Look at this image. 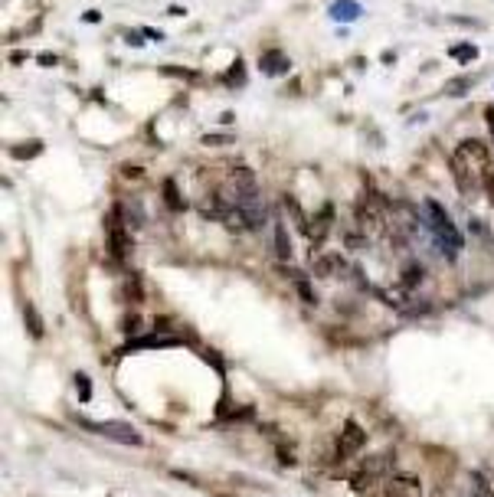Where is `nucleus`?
Here are the masks:
<instances>
[{"label": "nucleus", "instance_id": "obj_3", "mask_svg": "<svg viewBox=\"0 0 494 497\" xmlns=\"http://www.w3.org/2000/svg\"><path fill=\"white\" fill-rule=\"evenodd\" d=\"M387 232L393 236L396 246H406L409 239H416L419 232V216H416V210L406 203H393L387 213Z\"/></svg>", "mask_w": 494, "mask_h": 497}, {"label": "nucleus", "instance_id": "obj_8", "mask_svg": "<svg viewBox=\"0 0 494 497\" xmlns=\"http://www.w3.org/2000/svg\"><path fill=\"white\" fill-rule=\"evenodd\" d=\"M331 226H334V206H331V203H324L321 210H318V216L308 219L304 239H311V246H318V242H324V239H327Z\"/></svg>", "mask_w": 494, "mask_h": 497}, {"label": "nucleus", "instance_id": "obj_15", "mask_svg": "<svg viewBox=\"0 0 494 497\" xmlns=\"http://www.w3.org/2000/svg\"><path fill=\"white\" fill-rule=\"evenodd\" d=\"M275 252H279L281 262H291V239H288V229L281 223L275 226Z\"/></svg>", "mask_w": 494, "mask_h": 497}, {"label": "nucleus", "instance_id": "obj_11", "mask_svg": "<svg viewBox=\"0 0 494 497\" xmlns=\"http://www.w3.org/2000/svg\"><path fill=\"white\" fill-rule=\"evenodd\" d=\"M383 497H422V484L409 475H393L383 487Z\"/></svg>", "mask_w": 494, "mask_h": 497}, {"label": "nucleus", "instance_id": "obj_25", "mask_svg": "<svg viewBox=\"0 0 494 497\" xmlns=\"http://www.w3.org/2000/svg\"><path fill=\"white\" fill-rule=\"evenodd\" d=\"M128 298H131V301H141V288H138V278H128Z\"/></svg>", "mask_w": 494, "mask_h": 497}, {"label": "nucleus", "instance_id": "obj_6", "mask_svg": "<svg viewBox=\"0 0 494 497\" xmlns=\"http://www.w3.org/2000/svg\"><path fill=\"white\" fill-rule=\"evenodd\" d=\"M226 190L233 196V203H242V200H252L256 196V173L249 171V167H233L229 171V180H226Z\"/></svg>", "mask_w": 494, "mask_h": 497}, {"label": "nucleus", "instance_id": "obj_19", "mask_svg": "<svg viewBox=\"0 0 494 497\" xmlns=\"http://www.w3.org/2000/svg\"><path fill=\"white\" fill-rule=\"evenodd\" d=\"M451 59H458V63H474L478 59V49L472 43H458L451 46Z\"/></svg>", "mask_w": 494, "mask_h": 497}, {"label": "nucleus", "instance_id": "obj_21", "mask_svg": "<svg viewBox=\"0 0 494 497\" xmlns=\"http://www.w3.org/2000/svg\"><path fill=\"white\" fill-rule=\"evenodd\" d=\"M472 88V79H458V82H449L445 86V95H465Z\"/></svg>", "mask_w": 494, "mask_h": 497}, {"label": "nucleus", "instance_id": "obj_4", "mask_svg": "<svg viewBox=\"0 0 494 497\" xmlns=\"http://www.w3.org/2000/svg\"><path fill=\"white\" fill-rule=\"evenodd\" d=\"M105 226H108V255H111L115 262H128L131 252H134V236H131V229L125 226V223H118L111 213H108Z\"/></svg>", "mask_w": 494, "mask_h": 497}, {"label": "nucleus", "instance_id": "obj_22", "mask_svg": "<svg viewBox=\"0 0 494 497\" xmlns=\"http://www.w3.org/2000/svg\"><path fill=\"white\" fill-rule=\"evenodd\" d=\"M161 72H164V76H180V79H196V72H194V69H177V65H164Z\"/></svg>", "mask_w": 494, "mask_h": 497}, {"label": "nucleus", "instance_id": "obj_28", "mask_svg": "<svg viewBox=\"0 0 494 497\" xmlns=\"http://www.w3.org/2000/svg\"><path fill=\"white\" fill-rule=\"evenodd\" d=\"M474 497H494V491H478Z\"/></svg>", "mask_w": 494, "mask_h": 497}, {"label": "nucleus", "instance_id": "obj_13", "mask_svg": "<svg viewBox=\"0 0 494 497\" xmlns=\"http://www.w3.org/2000/svg\"><path fill=\"white\" fill-rule=\"evenodd\" d=\"M258 69H262L265 76H281V72H288V56H281L279 49H269V53L258 59Z\"/></svg>", "mask_w": 494, "mask_h": 497}, {"label": "nucleus", "instance_id": "obj_10", "mask_svg": "<svg viewBox=\"0 0 494 497\" xmlns=\"http://www.w3.org/2000/svg\"><path fill=\"white\" fill-rule=\"evenodd\" d=\"M341 448H337V458H344V455H354V452H360L366 445V432L357 425L354 419H347L344 422V429H341Z\"/></svg>", "mask_w": 494, "mask_h": 497}, {"label": "nucleus", "instance_id": "obj_5", "mask_svg": "<svg viewBox=\"0 0 494 497\" xmlns=\"http://www.w3.org/2000/svg\"><path fill=\"white\" fill-rule=\"evenodd\" d=\"M387 471H389V455H370V458H364V462L357 465L354 475H350V487H354V491H366L376 478H383Z\"/></svg>", "mask_w": 494, "mask_h": 497}, {"label": "nucleus", "instance_id": "obj_12", "mask_svg": "<svg viewBox=\"0 0 494 497\" xmlns=\"http://www.w3.org/2000/svg\"><path fill=\"white\" fill-rule=\"evenodd\" d=\"M239 216H242L246 229H258L262 223H265V206L258 203V196H252V200H242V203H239Z\"/></svg>", "mask_w": 494, "mask_h": 497}, {"label": "nucleus", "instance_id": "obj_9", "mask_svg": "<svg viewBox=\"0 0 494 497\" xmlns=\"http://www.w3.org/2000/svg\"><path fill=\"white\" fill-rule=\"evenodd\" d=\"M314 271H318L321 278H347V275H354V265H350L344 255L327 252V255H321V259L314 262Z\"/></svg>", "mask_w": 494, "mask_h": 497}, {"label": "nucleus", "instance_id": "obj_7", "mask_svg": "<svg viewBox=\"0 0 494 497\" xmlns=\"http://www.w3.org/2000/svg\"><path fill=\"white\" fill-rule=\"evenodd\" d=\"M79 422L88 425L92 432L108 435V439H115V442H121V445H131V448H138L141 445V432L134 429V425H128V422H102V425H92V422H86V419H79Z\"/></svg>", "mask_w": 494, "mask_h": 497}, {"label": "nucleus", "instance_id": "obj_1", "mask_svg": "<svg viewBox=\"0 0 494 497\" xmlns=\"http://www.w3.org/2000/svg\"><path fill=\"white\" fill-rule=\"evenodd\" d=\"M451 171H455V180H458V190L465 196H472L478 190V184H484L494 173V161L481 141H462L451 154Z\"/></svg>", "mask_w": 494, "mask_h": 497}, {"label": "nucleus", "instance_id": "obj_16", "mask_svg": "<svg viewBox=\"0 0 494 497\" xmlns=\"http://www.w3.org/2000/svg\"><path fill=\"white\" fill-rule=\"evenodd\" d=\"M23 321H26V331H30L33 340H40L43 337V324H40V314L33 304H23Z\"/></svg>", "mask_w": 494, "mask_h": 497}, {"label": "nucleus", "instance_id": "obj_24", "mask_svg": "<svg viewBox=\"0 0 494 497\" xmlns=\"http://www.w3.org/2000/svg\"><path fill=\"white\" fill-rule=\"evenodd\" d=\"M233 141V134H206L203 144H229Z\"/></svg>", "mask_w": 494, "mask_h": 497}, {"label": "nucleus", "instance_id": "obj_2", "mask_svg": "<svg viewBox=\"0 0 494 497\" xmlns=\"http://www.w3.org/2000/svg\"><path fill=\"white\" fill-rule=\"evenodd\" d=\"M426 216H429V226L432 232H435V246L445 252V259L455 262V255H458V248H462V232H458V226L449 219V213L442 210L435 200H426Z\"/></svg>", "mask_w": 494, "mask_h": 497}, {"label": "nucleus", "instance_id": "obj_18", "mask_svg": "<svg viewBox=\"0 0 494 497\" xmlns=\"http://www.w3.org/2000/svg\"><path fill=\"white\" fill-rule=\"evenodd\" d=\"M223 82H226V86H242V82H246V65H242V59H236V63H233V69H229V72H223Z\"/></svg>", "mask_w": 494, "mask_h": 497}, {"label": "nucleus", "instance_id": "obj_26", "mask_svg": "<svg viewBox=\"0 0 494 497\" xmlns=\"http://www.w3.org/2000/svg\"><path fill=\"white\" fill-rule=\"evenodd\" d=\"M484 121H488V128H491V138H494V105L484 109Z\"/></svg>", "mask_w": 494, "mask_h": 497}, {"label": "nucleus", "instance_id": "obj_14", "mask_svg": "<svg viewBox=\"0 0 494 497\" xmlns=\"http://www.w3.org/2000/svg\"><path fill=\"white\" fill-rule=\"evenodd\" d=\"M331 17L337 23H350V20H357L360 17V3H354V0H337L331 7Z\"/></svg>", "mask_w": 494, "mask_h": 497}, {"label": "nucleus", "instance_id": "obj_20", "mask_svg": "<svg viewBox=\"0 0 494 497\" xmlns=\"http://www.w3.org/2000/svg\"><path fill=\"white\" fill-rule=\"evenodd\" d=\"M40 151H43V144H40V141H26V144H17V148H13V157L30 161L33 154H40Z\"/></svg>", "mask_w": 494, "mask_h": 497}, {"label": "nucleus", "instance_id": "obj_17", "mask_svg": "<svg viewBox=\"0 0 494 497\" xmlns=\"http://www.w3.org/2000/svg\"><path fill=\"white\" fill-rule=\"evenodd\" d=\"M164 200H167L171 210H183V196H180V190H177V184H173L171 177L164 180Z\"/></svg>", "mask_w": 494, "mask_h": 497}, {"label": "nucleus", "instance_id": "obj_23", "mask_svg": "<svg viewBox=\"0 0 494 497\" xmlns=\"http://www.w3.org/2000/svg\"><path fill=\"white\" fill-rule=\"evenodd\" d=\"M75 383H79V396H82V400H88V396H92V386H88V379L82 377V373H75Z\"/></svg>", "mask_w": 494, "mask_h": 497}, {"label": "nucleus", "instance_id": "obj_27", "mask_svg": "<svg viewBox=\"0 0 494 497\" xmlns=\"http://www.w3.org/2000/svg\"><path fill=\"white\" fill-rule=\"evenodd\" d=\"M138 327V314H131L128 321H121V331H134Z\"/></svg>", "mask_w": 494, "mask_h": 497}]
</instances>
